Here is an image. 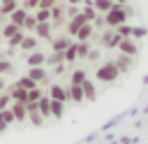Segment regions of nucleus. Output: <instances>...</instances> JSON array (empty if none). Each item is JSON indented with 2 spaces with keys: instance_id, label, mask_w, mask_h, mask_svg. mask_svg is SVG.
<instances>
[{
  "instance_id": "nucleus-10",
  "label": "nucleus",
  "mask_w": 148,
  "mask_h": 144,
  "mask_svg": "<svg viewBox=\"0 0 148 144\" xmlns=\"http://www.w3.org/2000/svg\"><path fill=\"white\" fill-rule=\"evenodd\" d=\"M79 42H88L90 37H92V23H83L81 28H79V33L74 35Z\"/></svg>"
},
{
  "instance_id": "nucleus-7",
  "label": "nucleus",
  "mask_w": 148,
  "mask_h": 144,
  "mask_svg": "<svg viewBox=\"0 0 148 144\" xmlns=\"http://www.w3.org/2000/svg\"><path fill=\"white\" fill-rule=\"evenodd\" d=\"M25 16H28V12H25L23 7H16V9L9 14V23H14L16 28H23V21H25Z\"/></svg>"
},
{
  "instance_id": "nucleus-4",
  "label": "nucleus",
  "mask_w": 148,
  "mask_h": 144,
  "mask_svg": "<svg viewBox=\"0 0 148 144\" xmlns=\"http://www.w3.org/2000/svg\"><path fill=\"white\" fill-rule=\"evenodd\" d=\"M123 37H118L116 35V30L111 28V30H106L104 35H102V46H106V49H113V46H118V42H120Z\"/></svg>"
},
{
  "instance_id": "nucleus-41",
  "label": "nucleus",
  "mask_w": 148,
  "mask_h": 144,
  "mask_svg": "<svg viewBox=\"0 0 148 144\" xmlns=\"http://www.w3.org/2000/svg\"><path fill=\"white\" fill-rule=\"evenodd\" d=\"M35 7H39V0H23V9L28 12V9H35Z\"/></svg>"
},
{
  "instance_id": "nucleus-3",
  "label": "nucleus",
  "mask_w": 148,
  "mask_h": 144,
  "mask_svg": "<svg viewBox=\"0 0 148 144\" xmlns=\"http://www.w3.org/2000/svg\"><path fill=\"white\" fill-rule=\"evenodd\" d=\"M118 49H120V53H123V56H130V58L139 53V44H136L132 37H123V39L118 42Z\"/></svg>"
},
{
  "instance_id": "nucleus-21",
  "label": "nucleus",
  "mask_w": 148,
  "mask_h": 144,
  "mask_svg": "<svg viewBox=\"0 0 148 144\" xmlns=\"http://www.w3.org/2000/svg\"><path fill=\"white\" fill-rule=\"evenodd\" d=\"M67 95H69V100H74V102H83V91H81V86H69V88H67Z\"/></svg>"
},
{
  "instance_id": "nucleus-42",
  "label": "nucleus",
  "mask_w": 148,
  "mask_h": 144,
  "mask_svg": "<svg viewBox=\"0 0 148 144\" xmlns=\"http://www.w3.org/2000/svg\"><path fill=\"white\" fill-rule=\"evenodd\" d=\"M146 33H148L146 28H132V35H130V37H132V39H134V37H143Z\"/></svg>"
},
{
  "instance_id": "nucleus-14",
  "label": "nucleus",
  "mask_w": 148,
  "mask_h": 144,
  "mask_svg": "<svg viewBox=\"0 0 148 144\" xmlns=\"http://www.w3.org/2000/svg\"><path fill=\"white\" fill-rule=\"evenodd\" d=\"M12 114H14V121H25V116H28L25 105L23 102H14L12 105Z\"/></svg>"
},
{
  "instance_id": "nucleus-31",
  "label": "nucleus",
  "mask_w": 148,
  "mask_h": 144,
  "mask_svg": "<svg viewBox=\"0 0 148 144\" xmlns=\"http://www.w3.org/2000/svg\"><path fill=\"white\" fill-rule=\"evenodd\" d=\"M18 30H21V28H16V26H14V23H7V26H5V28H2V35H5V37H7V39H9V37H14V35H16V33H18Z\"/></svg>"
},
{
  "instance_id": "nucleus-18",
  "label": "nucleus",
  "mask_w": 148,
  "mask_h": 144,
  "mask_svg": "<svg viewBox=\"0 0 148 144\" xmlns=\"http://www.w3.org/2000/svg\"><path fill=\"white\" fill-rule=\"evenodd\" d=\"M35 33L42 39H51V23H37L35 26Z\"/></svg>"
},
{
  "instance_id": "nucleus-29",
  "label": "nucleus",
  "mask_w": 148,
  "mask_h": 144,
  "mask_svg": "<svg viewBox=\"0 0 148 144\" xmlns=\"http://www.w3.org/2000/svg\"><path fill=\"white\" fill-rule=\"evenodd\" d=\"M113 30H116L118 37H130V35H132V26H127V23H123V26H118V28H113Z\"/></svg>"
},
{
  "instance_id": "nucleus-27",
  "label": "nucleus",
  "mask_w": 148,
  "mask_h": 144,
  "mask_svg": "<svg viewBox=\"0 0 148 144\" xmlns=\"http://www.w3.org/2000/svg\"><path fill=\"white\" fill-rule=\"evenodd\" d=\"M35 21H37V23H49V21H51V9H37Z\"/></svg>"
},
{
  "instance_id": "nucleus-13",
  "label": "nucleus",
  "mask_w": 148,
  "mask_h": 144,
  "mask_svg": "<svg viewBox=\"0 0 148 144\" xmlns=\"http://www.w3.org/2000/svg\"><path fill=\"white\" fill-rule=\"evenodd\" d=\"M28 77H30L35 84H39V81L46 79V70H44V67H28Z\"/></svg>"
},
{
  "instance_id": "nucleus-15",
  "label": "nucleus",
  "mask_w": 148,
  "mask_h": 144,
  "mask_svg": "<svg viewBox=\"0 0 148 144\" xmlns=\"http://www.w3.org/2000/svg\"><path fill=\"white\" fill-rule=\"evenodd\" d=\"M16 7H18L16 0H0V16H9Z\"/></svg>"
},
{
  "instance_id": "nucleus-33",
  "label": "nucleus",
  "mask_w": 148,
  "mask_h": 144,
  "mask_svg": "<svg viewBox=\"0 0 148 144\" xmlns=\"http://www.w3.org/2000/svg\"><path fill=\"white\" fill-rule=\"evenodd\" d=\"M44 93H42V88L37 86V88H32V91H28V102H37L39 98H42Z\"/></svg>"
},
{
  "instance_id": "nucleus-28",
  "label": "nucleus",
  "mask_w": 148,
  "mask_h": 144,
  "mask_svg": "<svg viewBox=\"0 0 148 144\" xmlns=\"http://www.w3.org/2000/svg\"><path fill=\"white\" fill-rule=\"evenodd\" d=\"M86 79H88V77H86L83 70H74V72H72V86H81Z\"/></svg>"
},
{
  "instance_id": "nucleus-9",
  "label": "nucleus",
  "mask_w": 148,
  "mask_h": 144,
  "mask_svg": "<svg viewBox=\"0 0 148 144\" xmlns=\"http://www.w3.org/2000/svg\"><path fill=\"white\" fill-rule=\"evenodd\" d=\"M37 111L46 118V116H51V98L49 95H42L39 100H37Z\"/></svg>"
},
{
  "instance_id": "nucleus-23",
  "label": "nucleus",
  "mask_w": 148,
  "mask_h": 144,
  "mask_svg": "<svg viewBox=\"0 0 148 144\" xmlns=\"http://www.w3.org/2000/svg\"><path fill=\"white\" fill-rule=\"evenodd\" d=\"M65 114V102H58V100H51V116L60 118Z\"/></svg>"
},
{
  "instance_id": "nucleus-44",
  "label": "nucleus",
  "mask_w": 148,
  "mask_h": 144,
  "mask_svg": "<svg viewBox=\"0 0 148 144\" xmlns=\"http://www.w3.org/2000/svg\"><path fill=\"white\" fill-rule=\"evenodd\" d=\"M69 5H79V2H83V0H67Z\"/></svg>"
},
{
  "instance_id": "nucleus-40",
  "label": "nucleus",
  "mask_w": 148,
  "mask_h": 144,
  "mask_svg": "<svg viewBox=\"0 0 148 144\" xmlns=\"http://www.w3.org/2000/svg\"><path fill=\"white\" fill-rule=\"evenodd\" d=\"M5 72H12V63L0 58V74H5Z\"/></svg>"
},
{
  "instance_id": "nucleus-25",
  "label": "nucleus",
  "mask_w": 148,
  "mask_h": 144,
  "mask_svg": "<svg viewBox=\"0 0 148 144\" xmlns=\"http://www.w3.org/2000/svg\"><path fill=\"white\" fill-rule=\"evenodd\" d=\"M16 86H18V88H23V91H32V88H37V84H35L30 77H21V79L16 81Z\"/></svg>"
},
{
  "instance_id": "nucleus-32",
  "label": "nucleus",
  "mask_w": 148,
  "mask_h": 144,
  "mask_svg": "<svg viewBox=\"0 0 148 144\" xmlns=\"http://www.w3.org/2000/svg\"><path fill=\"white\" fill-rule=\"evenodd\" d=\"M35 26H37L35 16H32V14H28V16H25V21H23V28H21V30H35Z\"/></svg>"
},
{
  "instance_id": "nucleus-34",
  "label": "nucleus",
  "mask_w": 148,
  "mask_h": 144,
  "mask_svg": "<svg viewBox=\"0 0 148 144\" xmlns=\"http://www.w3.org/2000/svg\"><path fill=\"white\" fill-rule=\"evenodd\" d=\"M28 116H30V121H32L35 125H42V123H44V116H42L39 111H28Z\"/></svg>"
},
{
  "instance_id": "nucleus-46",
  "label": "nucleus",
  "mask_w": 148,
  "mask_h": 144,
  "mask_svg": "<svg viewBox=\"0 0 148 144\" xmlns=\"http://www.w3.org/2000/svg\"><path fill=\"white\" fill-rule=\"evenodd\" d=\"M0 130H5V125H2V123H0Z\"/></svg>"
},
{
  "instance_id": "nucleus-1",
  "label": "nucleus",
  "mask_w": 148,
  "mask_h": 144,
  "mask_svg": "<svg viewBox=\"0 0 148 144\" xmlns=\"http://www.w3.org/2000/svg\"><path fill=\"white\" fill-rule=\"evenodd\" d=\"M130 14H132V9H130L127 5H113V9L104 14V23H106L109 28H118V26L127 23Z\"/></svg>"
},
{
  "instance_id": "nucleus-35",
  "label": "nucleus",
  "mask_w": 148,
  "mask_h": 144,
  "mask_svg": "<svg viewBox=\"0 0 148 144\" xmlns=\"http://www.w3.org/2000/svg\"><path fill=\"white\" fill-rule=\"evenodd\" d=\"M58 5V0H39V7L37 9H53Z\"/></svg>"
},
{
  "instance_id": "nucleus-30",
  "label": "nucleus",
  "mask_w": 148,
  "mask_h": 144,
  "mask_svg": "<svg viewBox=\"0 0 148 144\" xmlns=\"http://www.w3.org/2000/svg\"><path fill=\"white\" fill-rule=\"evenodd\" d=\"M0 123H2V125L14 123V114H12V109H2V111H0Z\"/></svg>"
},
{
  "instance_id": "nucleus-2",
  "label": "nucleus",
  "mask_w": 148,
  "mask_h": 144,
  "mask_svg": "<svg viewBox=\"0 0 148 144\" xmlns=\"http://www.w3.org/2000/svg\"><path fill=\"white\" fill-rule=\"evenodd\" d=\"M118 67H116V63L113 60H109V63H104V65H99L97 67V72H95V77H97V81H104V84H111V81H116L118 79Z\"/></svg>"
},
{
  "instance_id": "nucleus-39",
  "label": "nucleus",
  "mask_w": 148,
  "mask_h": 144,
  "mask_svg": "<svg viewBox=\"0 0 148 144\" xmlns=\"http://www.w3.org/2000/svg\"><path fill=\"white\" fill-rule=\"evenodd\" d=\"M9 100H12V98H9L7 93H0V111H2V109H7V105H9Z\"/></svg>"
},
{
  "instance_id": "nucleus-43",
  "label": "nucleus",
  "mask_w": 148,
  "mask_h": 144,
  "mask_svg": "<svg viewBox=\"0 0 148 144\" xmlns=\"http://www.w3.org/2000/svg\"><path fill=\"white\" fill-rule=\"evenodd\" d=\"M113 2H116V5H127L130 0H113Z\"/></svg>"
},
{
  "instance_id": "nucleus-37",
  "label": "nucleus",
  "mask_w": 148,
  "mask_h": 144,
  "mask_svg": "<svg viewBox=\"0 0 148 144\" xmlns=\"http://www.w3.org/2000/svg\"><path fill=\"white\" fill-rule=\"evenodd\" d=\"M46 63H53V65H56V63H65V58H62V53H56V51H53V56H49Z\"/></svg>"
},
{
  "instance_id": "nucleus-11",
  "label": "nucleus",
  "mask_w": 148,
  "mask_h": 144,
  "mask_svg": "<svg viewBox=\"0 0 148 144\" xmlns=\"http://www.w3.org/2000/svg\"><path fill=\"white\" fill-rule=\"evenodd\" d=\"M51 19H53L56 26H62V23H65V7H62V5H56V7L51 9Z\"/></svg>"
},
{
  "instance_id": "nucleus-36",
  "label": "nucleus",
  "mask_w": 148,
  "mask_h": 144,
  "mask_svg": "<svg viewBox=\"0 0 148 144\" xmlns=\"http://www.w3.org/2000/svg\"><path fill=\"white\" fill-rule=\"evenodd\" d=\"M21 39H23V30H18L14 37H9V46H18V44H21Z\"/></svg>"
},
{
  "instance_id": "nucleus-16",
  "label": "nucleus",
  "mask_w": 148,
  "mask_h": 144,
  "mask_svg": "<svg viewBox=\"0 0 148 144\" xmlns=\"http://www.w3.org/2000/svg\"><path fill=\"white\" fill-rule=\"evenodd\" d=\"M81 91H83V100H95V95H97V91H95L92 81H88V79L81 84Z\"/></svg>"
},
{
  "instance_id": "nucleus-22",
  "label": "nucleus",
  "mask_w": 148,
  "mask_h": 144,
  "mask_svg": "<svg viewBox=\"0 0 148 144\" xmlns=\"http://www.w3.org/2000/svg\"><path fill=\"white\" fill-rule=\"evenodd\" d=\"M62 58H65V63H74V60H76V44H74V42L62 51Z\"/></svg>"
},
{
  "instance_id": "nucleus-5",
  "label": "nucleus",
  "mask_w": 148,
  "mask_h": 144,
  "mask_svg": "<svg viewBox=\"0 0 148 144\" xmlns=\"http://www.w3.org/2000/svg\"><path fill=\"white\" fill-rule=\"evenodd\" d=\"M25 63H28V67H42L46 63V56L42 51H30L28 58H25Z\"/></svg>"
},
{
  "instance_id": "nucleus-45",
  "label": "nucleus",
  "mask_w": 148,
  "mask_h": 144,
  "mask_svg": "<svg viewBox=\"0 0 148 144\" xmlns=\"http://www.w3.org/2000/svg\"><path fill=\"white\" fill-rule=\"evenodd\" d=\"M2 88H5V81H2V79H0V91H2Z\"/></svg>"
},
{
  "instance_id": "nucleus-24",
  "label": "nucleus",
  "mask_w": 148,
  "mask_h": 144,
  "mask_svg": "<svg viewBox=\"0 0 148 144\" xmlns=\"http://www.w3.org/2000/svg\"><path fill=\"white\" fill-rule=\"evenodd\" d=\"M90 53V44L88 42H76V58H88Z\"/></svg>"
},
{
  "instance_id": "nucleus-12",
  "label": "nucleus",
  "mask_w": 148,
  "mask_h": 144,
  "mask_svg": "<svg viewBox=\"0 0 148 144\" xmlns=\"http://www.w3.org/2000/svg\"><path fill=\"white\" fill-rule=\"evenodd\" d=\"M69 44H72V39H69V37H56V39L51 42V46H53V51H56V53H62Z\"/></svg>"
},
{
  "instance_id": "nucleus-17",
  "label": "nucleus",
  "mask_w": 148,
  "mask_h": 144,
  "mask_svg": "<svg viewBox=\"0 0 148 144\" xmlns=\"http://www.w3.org/2000/svg\"><path fill=\"white\" fill-rule=\"evenodd\" d=\"M113 0H97V2H92V7H95V12H99V14H106V12H111L113 9Z\"/></svg>"
},
{
  "instance_id": "nucleus-6",
  "label": "nucleus",
  "mask_w": 148,
  "mask_h": 144,
  "mask_svg": "<svg viewBox=\"0 0 148 144\" xmlns=\"http://www.w3.org/2000/svg\"><path fill=\"white\" fill-rule=\"evenodd\" d=\"M49 98H51V100H58V102H67V100H69L67 88H62V86H58V84H53V86H51Z\"/></svg>"
},
{
  "instance_id": "nucleus-8",
  "label": "nucleus",
  "mask_w": 148,
  "mask_h": 144,
  "mask_svg": "<svg viewBox=\"0 0 148 144\" xmlns=\"http://www.w3.org/2000/svg\"><path fill=\"white\" fill-rule=\"evenodd\" d=\"M83 23H88V21H86V19H83V14L79 12V14L74 16V19H69V23H67V33H69V35L74 37V35L79 33V28H81Z\"/></svg>"
},
{
  "instance_id": "nucleus-26",
  "label": "nucleus",
  "mask_w": 148,
  "mask_h": 144,
  "mask_svg": "<svg viewBox=\"0 0 148 144\" xmlns=\"http://www.w3.org/2000/svg\"><path fill=\"white\" fill-rule=\"evenodd\" d=\"M81 14H83V19H86V21H88V23H92V21H95V19H97V12H95V7H92V5H86V7H83V12H81Z\"/></svg>"
},
{
  "instance_id": "nucleus-38",
  "label": "nucleus",
  "mask_w": 148,
  "mask_h": 144,
  "mask_svg": "<svg viewBox=\"0 0 148 144\" xmlns=\"http://www.w3.org/2000/svg\"><path fill=\"white\" fill-rule=\"evenodd\" d=\"M76 14H79V7H76V5H69V7L65 9V16H69V19H74Z\"/></svg>"
},
{
  "instance_id": "nucleus-20",
  "label": "nucleus",
  "mask_w": 148,
  "mask_h": 144,
  "mask_svg": "<svg viewBox=\"0 0 148 144\" xmlns=\"http://www.w3.org/2000/svg\"><path fill=\"white\" fill-rule=\"evenodd\" d=\"M113 63H116L118 72L123 74V72H127V70H130V63H132V58H130V56H123V53H120V58H118V60H113Z\"/></svg>"
},
{
  "instance_id": "nucleus-19",
  "label": "nucleus",
  "mask_w": 148,
  "mask_h": 144,
  "mask_svg": "<svg viewBox=\"0 0 148 144\" xmlns=\"http://www.w3.org/2000/svg\"><path fill=\"white\" fill-rule=\"evenodd\" d=\"M23 51H35L37 49V39L35 37H28V35H23V39H21V44H18Z\"/></svg>"
}]
</instances>
